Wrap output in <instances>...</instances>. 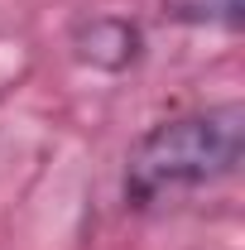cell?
<instances>
[{
	"mask_svg": "<svg viewBox=\"0 0 245 250\" xmlns=\"http://www.w3.org/2000/svg\"><path fill=\"white\" fill-rule=\"evenodd\" d=\"M245 154V106H207L149 125L125 154V202L149 207L163 192L231 178Z\"/></svg>",
	"mask_w": 245,
	"mask_h": 250,
	"instance_id": "obj_1",
	"label": "cell"
},
{
	"mask_svg": "<svg viewBox=\"0 0 245 250\" xmlns=\"http://www.w3.org/2000/svg\"><path fill=\"white\" fill-rule=\"evenodd\" d=\"M72 48H77V58L101 67V72H125L130 62L140 58V48H144V39L140 29L121 20V15H96V20H82L77 29H72Z\"/></svg>",
	"mask_w": 245,
	"mask_h": 250,
	"instance_id": "obj_2",
	"label": "cell"
},
{
	"mask_svg": "<svg viewBox=\"0 0 245 250\" xmlns=\"http://www.w3.org/2000/svg\"><path fill=\"white\" fill-rule=\"evenodd\" d=\"M163 15L173 24H221V29H236L241 24V0H163Z\"/></svg>",
	"mask_w": 245,
	"mask_h": 250,
	"instance_id": "obj_3",
	"label": "cell"
}]
</instances>
